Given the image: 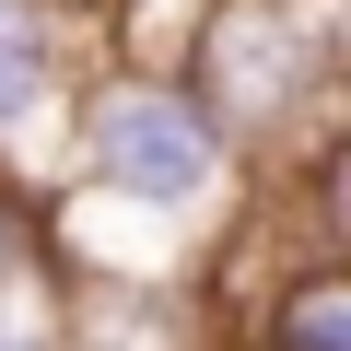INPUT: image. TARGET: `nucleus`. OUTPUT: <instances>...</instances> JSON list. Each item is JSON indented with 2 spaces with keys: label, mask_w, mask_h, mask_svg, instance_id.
I'll return each mask as SVG.
<instances>
[{
  "label": "nucleus",
  "mask_w": 351,
  "mask_h": 351,
  "mask_svg": "<svg viewBox=\"0 0 351 351\" xmlns=\"http://www.w3.org/2000/svg\"><path fill=\"white\" fill-rule=\"evenodd\" d=\"M94 164L117 176L129 199H188L199 176H211V117H199L188 94H164V82L106 94V117H94Z\"/></svg>",
  "instance_id": "f257e3e1"
},
{
  "label": "nucleus",
  "mask_w": 351,
  "mask_h": 351,
  "mask_svg": "<svg viewBox=\"0 0 351 351\" xmlns=\"http://www.w3.org/2000/svg\"><path fill=\"white\" fill-rule=\"evenodd\" d=\"M36 82H47V36H36L24 0H0V129L36 106Z\"/></svg>",
  "instance_id": "f03ea898"
},
{
  "label": "nucleus",
  "mask_w": 351,
  "mask_h": 351,
  "mask_svg": "<svg viewBox=\"0 0 351 351\" xmlns=\"http://www.w3.org/2000/svg\"><path fill=\"white\" fill-rule=\"evenodd\" d=\"M293 351H339V293H328V281L293 304Z\"/></svg>",
  "instance_id": "7ed1b4c3"
}]
</instances>
